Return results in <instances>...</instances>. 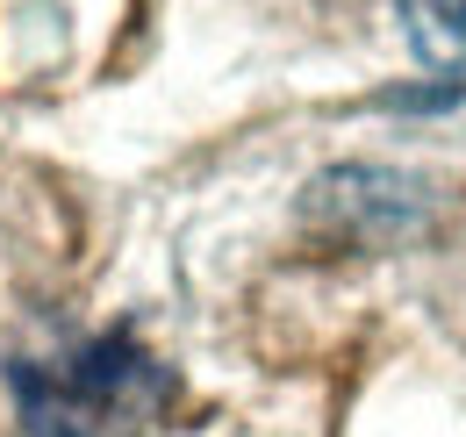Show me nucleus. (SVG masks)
I'll list each match as a JSON object with an SVG mask.
<instances>
[{
  "label": "nucleus",
  "mask_w": 466,
  "mask_h": 437,
  "mask_svg": "<svg viewBox=\"0 0 466 437\" xmlns=\"http://www.w3.org/2000/svg\"><path fill=\"white\" fill-rule=\"evenodd\" d=\"M15 387L29 437H144L166 409V366L129 337H94L72 359L29 366Z\"/></svg>",
  "instance_id": "obj_1"
},
{
  "label": "nucleus",
  "mask_w": 466,
  "mask_h": 437,
  "mask_svg": "<svg viewBox=\"0 0 466 437\" xmlns=\"http://www.w3.org/2000/svg\"><path fill=\"white\" fill-rule=\"evenodd\" d=\"M402 22L423 65H466V0H402Z\"/></svg>",
  "instance_id": "obj_2"
}]
</instances>
